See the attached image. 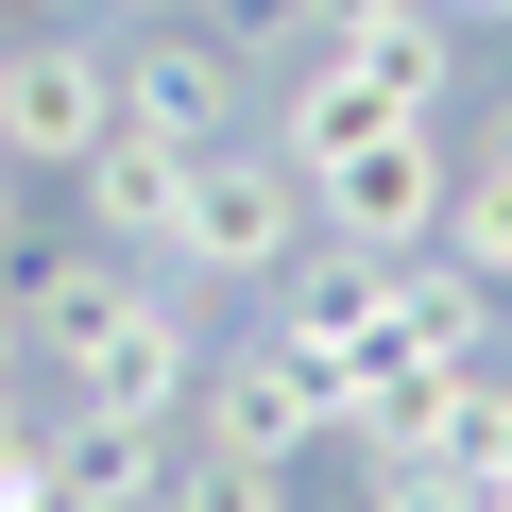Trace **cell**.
Here are the masks:
<instances>
[{"mask_svg": "<svg viewBox=\"0 0 512 512\" xmlns=\"http://www.w3.org/2000/svg\"><path fill=\"white\" fill-rule=\"evenodd\" d=\"M120 18H205V0H120Z\"/></svg>", "mask_w": 512, "mask_h": 512, "instance_id": "obj_21", "label": "cell"}, {"mask_svg": "<svg viewBox=\"0 0 512 512\" xmlns=\"http://www.w3.org/2000/svg\"><path fill=\"white\" fill-rule=\"evenodd\" d=\"M291 256H308V171H291L274 137H205V154H188V205H171V274L274 291Z\"/></svg>", "mask_w": 512, "mask_h": 512, "instance_id": "obj_2", "label": "cell"}, {"mask_svg": "<svg viewBox=\"0 0 512 512\" xmlns=\"http://www.w3.org/2000/svg\"><path fill=\"white\" fill-rule=\"evenodd\" d=\"M444 86H461V18H410L393 35H342V52H291V120H274V154L291 171H325V154H359V137H410V120H444Z\"/></svg>", "mask_w": 512, "mask_h": 512, "instance_id": "obj_1", "label": "cell"}, {"mask_svg": "<svg viewBox=\"0 0 512 512\" xmlns=\"http://www.w3.org/2000/svg\"><path fill=\"white\" fill-rule=\"evenodd\" d=\"M444 188H461L444 120L359 137V154H325V171H308V239H342V256H427V239H444Z\"/></svg>", "mask_w": 512, "mask_h": 512, "instance_id": "obj_3", "label": "cell"}, {"mask_svg": "<svg viewBox=\"0 0 512 512\" xmlns=\"http://www.w3.org/2000/svg\"><path fill=\"white\" fill-rule=\"evenodd\" d=\"M461 495H495V512H512V376H495V444H478V478H461Z\"/></svg>", "mask_w": 512, "mask_h": 512, "instance_id": "obj_17", "label": "cell"}, {"mask_svg": "<svg viewBox=\"0 0 512 512\" xmlns=\"http://www.w3.org/2000/svg\"><path fill=\"white\" fill-rule=\"evenodd\" d=\"M120 291H137V256H120V239H86V256H52V274H18V342H35V359H69Z\"/></svg>", "mask_w": 512, "mask_h": 512, "instance_id": "obj_11", "label": "cell"}, {"mask_svg": "<svg viewBox=\"0 0 512 512\" xmlns=\"http://www.w3.org/2000/svg\"><path fill=\"white\" fill-rule=\"evenodd\" d=\"M120 137V52L103 35H0V154L18 171H86Z\"/></svg>", "mask_w": 512, "mask_h": 512, "instance_id": "obj_4", "label": "cell"}, {"mask_svg": "<svg viewBox=\"0 0 512 512\" xmlns=\"http://www.w3.org/2000/svg\"><path fill=\"white\" fill-rule=\"evenodd\" d=\"M18 359H35V342H18V291H0V393H18Z\"/></svg>", "mask_w": 512, "mask_h": 512, "instance_id": "obj_18", "label": "cell"}, {"mask_svg": "<svg viewBox=\"0 0 512 512\" xmlns=\"http://www.w3.org/2000/svg\"><path fill=\"white\" fill-rule=\"evenodd\" d=\"M52 376H69V410H120V427H171V410L205 393V325H188V308H171V291L137 274V291H120V308H103V325H86L69 359H52Z\"/></svg>", "mask_w": 512, "mask_h": 512, "instance_id": "obj_5", "label": "cell"}, {"mask_svg": "<svg viewBox=\"0 0 512 512\" xmlns=\"http://www.w3.org/2000/svg\"><path fill=\"white\" fill-rule=\"evenodd\" d=\"M18 188H35V171H18V154H0V256H18Z\"/></svg>", "mask_w": 512, "mask_h": 512, "instance_id": "obj_19", "label": "cell"}, {"mask_svg": "<svg viewBox=\"0 0 512 512\" xmlns=\"http://www.w3.org/2000/svg\"><path fill=\"white\" fill-rule=\"evenodd\" d=\"M427 18H512V0H427Z\"/></svg>", "mask_w": 512, "mask_h": 512, "instance_id": "obj_22", "label": "cell"}, {"mask_svg": "<svg viewBox=\"0 0 512 512\" xmlns=\"http://www.w3.org/2000/svg\"><path fill=\"white\" fill-rule=\"evenodd\" d=\"M495 359V291L461 274V256L427 239V256H393V376H478ZM376 393V376H359Z\"/></svg>", "mask_w": 512, "mask_h": 512, "instance_id": "obj_8", "label": "cell"}, {"mask_svg": "<svg viewBox=\"0 0 512 512\" xmlns=\"http://www.w3.org/2000/svg\"><path fill=\"white\" fill-rule=\"evenodd\" d=\"M205 18H291V0H205Z\"/></svg>", "mask_w": 512, "mask_h": 512, "instance_id": "obj_20", "label": "cell"}, {"mask_svg": "<svg viewBox=\"0 0 512 512\" xmlns=\"http://www.w3.org/2000/svg\"><path fill=\"white\" fill-rule=\"evenodd\" d=\"M359 512H478V495H461V478H376Z\"/></svg>", "mask_w": 512, "mask_h": 512, "instance_id": "obj_16", "label": "cell"}, {"mask_svg": "<svg viewBox=\"0 0 512 512\" xmlns=\"http://www.w3.org/2000/svg\"><path fill=\"white\" fill-rule=\"evenodd\" d=\"M205 444H239V461H308V444H342V376L291 359V342H239V359L205 376Z\"/></svg>", "mask_w": 512, "mask_h": 512, "instance_id": "obj_6", "label": "cell"}, {"mask_svg": "<svg viewBox=\"0 0 512 512\" xmlns=\"http://www.w3.org/2000/svg\"><path fill=\"white\" fill-rule=\"evenodd\" d=\"M0 512H52V427L0 393Z\"/></svg>", "mask_w": 512, "mask_h": 512, "instance_id": "obj_14", "label": "cell"}, {"mask_svg": "<svg viewBox=\"0 0 512 512\" xmlns=\"http://www.w3.org/2000/svg\"><path fill=\"white\" fill-rule=\"evenodd\" d=\"M410 0H291V52H342V35H393Z\"/></svg>", "mask_w": 512, "mask_h": 512, "instance_id": "obj_15", "label": "cell"}, {"mask_svg": "<svg viewBox=\"0 0 512 512\" xmlns=\"http://www.w3.org/2000/svg\"><path fill=\"white\" fill-rule=\"evenodd\" d=\"M171 205H188V154H171V137H137V120H120V137H103V154H86V222H103V239H120V256H171Z\"/></svg>", "mask_w": 512, "mask_h": 512, "instance_id": "obj_10", "label": "cell"}, {"mask_svg": "<svg viewBox=\"0 0 512 512\" xmlns=\"http://www.w3.org/2000/svg\"><path fill=\"white\" fill-rule=\"evenodd\" d=\"M154 495H171V427H120V410L52 427V512H154Z\"/></svg>", "mask_w": 512, "mask_h": 512, "instance_id": "obj_9", "label": "cell"}, {"mask_svg": "<svg viewBox=\"0 0 512 512\" xmlns=\"http://www.w3.org/2000/svg\"><path fill=\"white\" fill-rule=\"evenodd\" d=\"M120 120H137V137H171V154L239 137V52H222L205 18H137V52H120Z\"/></svg>", "mask_w": 512, "mask_h": 512, "instance_id": "obj_7", "label": "cell"}, {"mask_svg": "<svg viewBox=\"0 0 512 512\" xmlns=\"http://www.w3.org/2000/svg\"><path fill=\"white\" fill-rule=\"evenodd\" d=\"M154 512H291V461H239V444H205V427H188Z\"/></svg>", "mask_w": 512, "mask_h": 512, "instance_id": "obj_13", "label": "cell"}, {"mask_svg": "<svg viewBox=\"0 0 512 512\" xmlns=\"http://www.w3.org/2000/svg\"><path fill=\"white\" fill-rule=\"evenodd\" d=\"M444 256H461L478 291H512V137L461 154V188H444Z\"/></svg>", "mask_w": 512, "mask_h": 512, "instance_id": "obj_12", "label": "cell"}]
</instances>
